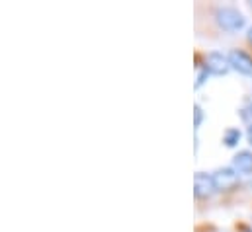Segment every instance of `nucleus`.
<instances>
[{
  "label": "nucleus",
  "mask_w": 252,
  "mask_h": 232,
  "mask_svg": "<svg viewBox=\"0 0 252 232\" xmlns=\"http://www.w3.org/2000/svg\"><path fill=\"white\" fill-rule=\"evenodd\" d=\"M215 20L217 24L223 28V29H229V31H237L245 26V16L237 10V8H231V6H221L217 8L215 12Z\"/></svg>",
  "instance_id": "obj_1"
},
{
  "label": "nucleus",
  "mask_w": 252,
  "mask_h": 232,
  "mask_svg": "<svg viewBox=\"0 0 252 232\" xmlns=\"http://www.w3.org/2000/svg\"><path fill=\"white\" fill-rule=\"evenodd\" d=\"M205 68L211 72V74H227L229 68H231V62H229V55H223V53H209L205 58Z\"/></svg>",
  "instance_id": "obj_2"
},
{
  "label": "nucleus",
  "mask_w": 252,
  "mask_h": 232,
  "mask_svg": "<svg viewBox=\"0 0 252 232\" xmlns=\"http://www.w3.org/2000/svg\"><path fill=\"white\" fill-rule=\"evenodd\" d=\"M193 191L197 197H209L217 191L215 187V181H213V175H207L203 172H197L193 175Z\"/></svg>",
  "instance_id": "obj_3"
},
{
  "label": "nucleus",
  "mask_w": 252,
  "mask_h": 232,
  "mask_svg": "<svg viewBox=\"0 0 252 232\" xmlns=\"http://www.w3.org/2000/svg\"><path fill=\"white\" fill-rule=\"evenodd\" d=\"M213 181H215V187H217L219 191L231 189V187L237 185L239 174H237L235 168H221V170H217V172L213 174Z\"/></svg>",
  "instance_id": "obj_4"
},
{
  "label": "nucleus",
  "mask_w": 252,
  "mask_h": 232,
  "mask_svg": "<svg viewBox=\"0 0 252 232\" xmlns=\"http://www.w3.org/2000/svg\"><path fill=\"white\" fill-rule=\"evenodd\" d=\"M229 62H231V68L239 70L241 74H247V76L252 74V58L245 51H239V49L231 51L229 53Z\"/></svg>",
  "instance_id": "obj_5"
},
{
  "label": "nucleus",
  "mask_w": 252,
  "mask_h": 232,
  "mask_svg": "<svg viewBox=\"0 0 252 232\" xmlns=\"http://www.w3.org/2000/svg\"><path fill=\"white\" fill-rule=\"evenodd\" d=\"M233 168L241 174H251L252 172V152L251 150H243L233 158Z\"/></svg>",
  "instance_id": "obj_6"
},
{
  "label": "nucleus",
  "mask_w": 252,
  "mask_h": 232,
  "mask_svg": "<svg viewBox=\"0 0 252 232\" xmlns=\"http://www.w3.org/2000/svg\"><path fill=\"white\" fill-rule=\"evenodd\" d=\"M239 141H241V131H239V129H227V131H225L223 143H225L227 146H235Z\"/></svg>",
  "instance_id": "obj_7"
},
{
  "label": "nucleus",
  "mask_w": 252,
  "mask_h": 232,
  "mask_svg": "<svg viewBox=\"0 0 252 232\" xmlns=\"http://www.w3.org/2000/svg\"><path fill=\"white\" fill-rule=\"evenodd\" d=\"M207 68H205V64L203 66H197V80H195V88H199L203 82H205V78H207Z\"/></svg>",
  "instance_id": "obj_8"
},
{
  "label": "nucleus",
  "mask_w": 252,
  "mask_h": 232,
  "mask_svg": "<svg viewBox=\"0 0 252 232\" xmlns=\"http://www.w3.org/2000/svg\"><path fill=\"white\" fill-rule=\"evenodd\" d=\"M193 114H195V123H193V125H195V129H197V127L201 125V121H203V112H201L199 106H195V108H193Z\"/></svg>",
  "instance_id": "obj_9"
},
{
  "label": "nucleus",
  "mask_w": 252,
  "mask_h": 232,
  "mask_svg": "<svg viewBox=\"0 0 252 232\" xmlns=\"http://www.w3.org/2000/svg\"><path fill=\"white\" fill-rule=\"evenodd\" d=\"M249 143H251V145H252V127H251V129H249Z\"/></svg>",
  "instance_id": "obj_10"
},
{
  "label": "nucleus",
  "mask_w": 252,
  "mask_h": 232,
  "mask_svg": "<svg viewBox=\"0 0 252 232\" xmlns=\"http://www.w3.org/2000/svg\"><path fill=\"white\" fill-rule=\"evenodd\" d=\"M249 39L252 41V28H251V31H249Z\"/></svg>",
  "instance_id": "obj_11"
},
{
  "label": "nucleus",
  "mask_w": 252,
  "mask_h": 232,
  "mask_svg": "<svg viewBox=\"0 0 252 232\" xmlns=\"http://www.w3.org/2000/svg\"><path fill=\"white\" fill-rule=\"evenodd\" d=\"M249 114H251V117H252V106H251V110H249Z\"/></svg>",
  "instance_id": "obj_12"
},
{
  "label": "nucleus",
  "mask_w": 252,
  "mask_h": 232,
  "mask_svg": "<svg viewBox=\"0 0 252 232\" xmlns=\"http://www.w3.org/2000/svg\"><path fill=\"white\" fill-rule=\"evenodd\" d=\"M247 232H251V231H247Z\"/></svg>",
  "instance_id": "obj_13"
}]
</instances>
